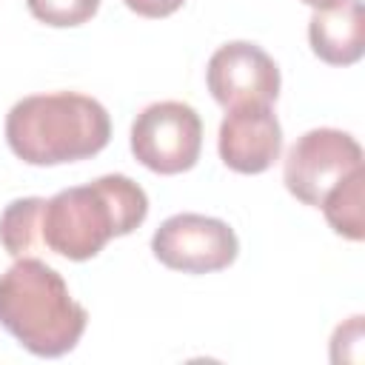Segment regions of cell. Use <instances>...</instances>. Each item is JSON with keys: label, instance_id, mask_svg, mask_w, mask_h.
Segmentation results:
<instances>
[{"label": "cell", "instance_id": "1", "mask_svg": "<svg viewBox=\"0 0 365 365\" xmlns=\"http://www.w3.org/2000/svg\"><path fill=\"white\" fill-rule=\"evenodd\" d=\"M148 214L145 191L125 174H106L88 185L63 188L43 205V245L83 262L103 251L111 237H125Z\"/></svg>", "mask_w": 365, "mask_h": 365}, {"label": "cell", "instance_id": "2", "mask_svg": "<svg viewBox=\"0 0 365 365\" xmlns=\"http://www.w3.org/2000/svg\"><path fill=\"white\" fill-rule=\"evenodd\" d=\"M111 140L108 111L86 94H31L11 106L6 143L29 165H60L94 157Z\"/></svg>", "mask_w": 365, "mask_h": 365}, {"label": "cell", "instance_id": "3", "mask_svg": "<svg viewBox=\"0 0 365 365\" xmlns=\"http://www.w3.org/2000/svg\"><path fill=\"white\" fill-rule=\"evenodd\" d=\"M86 322V308L71 299L66 279L43 259L17 257L0 274V325L34 356L68 354Z\"/></svg>", "mask_w": 365, "mask_h": 365}, {"label": "cell", "instance_id": "4", "mask_svg": "<svg viewBox=\"0 0 365 365\" xmlns=\"http://www.w3.org/2000/svg\"><path fill=\"white\" fill-rule=\"evenodd\" d=\"M362 168L359 143L339 128H311L285 154V188L305 205L319 208L334 185Z\"/></svg>", "mask_w": 365, "mask_h": 365}, {"label": "cell", "instance_id": "5", "mask_svg": "<svg viewBox=\"0 0 365 365\" xmlns=\"http://www.w3.org/2000/svg\"><path fill=\"white\" fill-rule=\"evenodd\" d=\"M202 148V120L180 100L145 106L131 125L134 157L157 174H180L194 168Z\"/></svg>", "mask_w": 365, "mask_h": 365}, {"label": "cell", "instance_id": "6", "mask_svg": "<svg viewBox=\"0 0 365 365\" xmlns=\"http://www.w3.org/2000/svg\"><path fill=\"white\" fill-rule=\"evenodd\" d=\"M154 257L182 274L222 271L237 259L240 242L228 222L205 214H174L151 237Z\"/></svg>", "mask_w": 365, "mask_h": 365}, {"label": "cell", "instance_id": "7", "mask_svg": "<svg viewBox=\"0 0 365 365\" xmlns=\"http://www.w3.org/2000/svg\"><path fill=\"white\" fill-rule=\"evenodd\" d=\"M208 91L222 108L262 103L271 106L279 94V68L268 51L254 43L234 40L220 46L205 68Z\"/></svg>", "mask_w": 365, "mask_h": 365}, {"label": "cell", "instance_id": "8", "mask_svg": "<svg viewBox=\"0 0 365 365\" xmlns=\"http://www.w3.org/2000/svg\"><path fill=\"white\" fill-rule=\"evenodd\" d=\"M220 123V157L237 174H262L268 171L282 151V128L271 106L248 103L225 108Z\"/></svg>", "mask_w": 365, "mask_h": 365}, {"label": "cell", "instance_id": "9", "mask_svg": "<svg viewBox=\"0 0 365 365\" xmlns=\"http://www.w3.org/2000/svg\"><path fill=\"white\" fill-rule=\"evenodd\" d=\"M308 40L319 60L331 66H351L365 51V6L362 0H342L328 9H314L308 20Z\"/></svg>", "mask_w": 365, "mask_h": 365}, {"label": "cell", "instance_id": "10", "mask_svg": "<svg viewBox=\"0 0 365 365\" xmlns=\"http://www.w3.org/2000/svg\"><path fill=\"white\" fill-rule=\"evenodd\" d=\"M43 197H23L6 205L0 217V242L11 257H29L43 245L40 237V217H43Z\"/></svg>", "mask_w": 365, "mask_h": 365}, {"label": "cell", "instance_id": "11", "mask_svg": "<svg viewBox=\"0 0 365 365\" xmlns=\"http://www.w3.org/2000/svg\"><path fill=\"white\" fill-rule=\"evenodd\" d=\"M362 185H365V171L356 168L354 174H348L339 185H334L328 191V197L322 200V211L328 225L342 234L345 240H362L365 237V222H362Z\"/></svg>", "mask_w": 365, "mask_h": 365}, {"label": "cell", "instance_id": "12", "mask_svg": "<svg viewBox=\"0 0 365 365\" xmlns=\"http://www.w3.org/2000/svg\"><path fill=\"white\" fill-rule=\"evenodd\" d=\"M26 6L40 23L66 29L91 20L100 9V0H26Z\"/></svg>", "mask_w": 365, "mask_h": 365}, {"label": "cell", "instance_id": "13", "mask_svg": "<svg viewBox=\"0 0 365 365\" xmlns=\"http://www.w3.org/2000/svg\"><path fill=\"white\" fill-rule=\"evenodd\" d=\"M131 11H137L140 17H168L174 14L185 0H123Z\"/></svg>", "mask_w": 365, "mask_h": 365}, {"label": "cell", "instance_id": "14", "mask_svg": "<svg viewBox=\"0 0 365 365\" xmlns=\"http://www.w3.org/2000/svg\"><path fill=\"white\" fill-rule=\"evenodd\" d=\"M302 3H308V6H314V9H328V6H336V3H342V0H302Z\"/></svg>", "mask_w": 365, "mask_h": 365}]
</instances>
